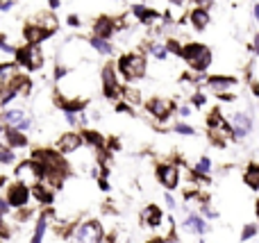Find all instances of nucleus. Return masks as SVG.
Listing matches in <instances>:
<instances>
[{"mask_svg": "<svg viewBox=\"0 0 259 243\" xmlns=\"http://www.w3.org/2000/svg\"><path fill=\"white\" fill-rule=\"evenodd\" d=\"M180 55H182V57L187 59L189 66L196 68V71H207L209 64H211V50L207 48V45H202V43L184 45V48L180 50Z\"/></svg>", "mask_w": 259, "mask_h": 243, "instance_id": "1", "label": "nucleus"}, {"mask_svg": "<svg viewBox=\"0 0 259 243\" xmlns=\"http://www.w3.org/2000/svg\"><path fill=\"white\" fill-rule=\"evenodd\" d=\"M118 71H121L130 82L141 80V77L146 75V59H143V55H139V53L123 55L121 62H118Z\"/></svg>", "mask_w": 259, "mask_h": 243, "instance_id": "2", "label": "nucleus"}, {"mask_svg": "<svg viewBox=\"0 0 259 243\" xmlns=\"http://www.w3.org/2000/svg\"><path fill=\"white\" fill-rule=\"evenodd\" d=\"M16 177L23 186H36L44 177V171L36 162H23L21 166L16 168Z\"/></svg>", "mask_w": 259, "mask_h": 243, "instance_id": "3", "label": "nucleus"}, {"mask_svg": "<svg viewBox=\"0 0 259 243\" xmlns=\"http://www.w3.org/2000/svg\"><path fill=\"white\" fill-rule=\"evenodd\" d=\"M14 55H16L18 62H21L23 66H27L30 71H36V68L44 66V55H41V48L36 43H30L27 48L16 50Z\"/></svg>", "mask_w": 259, "mask_h": 243, "instance_id": "4", "label": "nucleus"}, {"mask_svg": "<svg viewBox=\"0 0 259 243\" xmlns=\"http://www.w3.org/2000/svg\"><path fill=\"white\" fill-rule=\"evenodd\" d=\"M103 241V227L100 223L89 221L84 225H80L77 230V243H100Z\"/></svg>", "mask_w": 259, "mask_h": 243, "instance_id": "5", "label": "nucleus"}, {"mask_svg": "<svg viewBox=\"0 0 259 243\" xmlns=\"http://www.w3.org/2000/svg\"><path fill=\"white\" fill-rule=\"evenodd\" d=\"M252 132V116L246 112H237L232 116V134L237 139H246Z\"/></svg>", "mask_w": 259, "mask_h": 243, "instance_id": "6", "label": "nucleus"}, {"mask_svg": "<svg viewBox=\"0 0 259 243\" xmlns=\"http://www.w3.org/2000/svg\"><path fill=\"white\" fill-rule=\"evenodd\" d=\"M148 112L155 118H159V121H166V118L170 116V112H173V103L166 98H152L150 103H148Z\"/></svg>", "mask_w": 259, "mask_h": 243, "instance_id": "7", "label": "nucleus"}, {"mask_svg": "<svg viewBox=\"0 0 259 243\" xmlns=\"http://www.w3.org/2000/svg\"><path fill=\"white\" fill-rule=\"evenodd\" d=\"M103 84H105V93H107L109 98H118V93H121V89H118V82H116V71H114V66H112V64L103 68Z\"/></svg>", "mask_w": 259, "mask_h": 243, "instance_id": "8", "label": "nucleus"}, {"mask_svg": "<svg viewBox=\"0 0 259 243\" xmlns=\"http://www.w3.org/2000/svg\"><path fill=\"white\" fill-rule=\"evenodd\" d=\"M27 198H30V193H27V186H23V184L9 186V191H7V205H12V207H25Z\"/></svg>", "mask_w": 259, "mask_h": 243, "instance_id": "9", "label": "nucleus"}, {"mask_svg": "<svg viewBox=\"0 0 259 243\" xmlns=\"http://www.w3.org/2000/svg\"><path fill=\"white\" fill-rule=\"evenodd\" d=\"M80 145H82V136L75 134V132H66V134H62V136H59V141H57L59 153H64V155L75 153Z\"/></svg>", "mask_w": 259, "mask_h": 243, "instance_id": "10", "label": "nucleus"}, {"mask_svg": "<svg viewBox=\"0 0 259 243\" xmlns=\"http://www.w3.org/2000/svg\"><path fill=\"white\" fill-rule=\"evenodd\" d=\"M157 175H159V182H161V184L168 186V189H175V186H178L180 173H178V168H175L173 164H168V166H159Z\"/></svg>", "mask_w": 259, "mask_h": 243, "instance_id": "11", "label": "nucleus"}, {"mask_svg": "<svg viewBox=\"0 0 259 243\" xmlns=\"http://www.w3.org/2000/svg\"><path fill=\"white\" fill-rule=\"evenodd\" d=\"M207 86L214 91H219V93H228L230 89H234L237 86V80L234 77H221V75H214L207 80Z\"/></svg>", "mask_w": 259, "mask_h": 243, "instance_id": "12", "label": "nucleus"}, {"mask_svg": "<svg viewBox=\"0 0 259 243\" xmlns=\"http://www.w3.org/2000/svg\"><path fill=\"white\" fill-rule=\"evenodd\" d=\"M94 34L98 36V39H109V36L114 34V21H109V18H98V21L94 23Z\"/></svg>", "mask_w": 259, "mask_h": 243, "instance_id": "13", "label": "nucleus"}, {"mask_svg": "<svg viewBox=\"0 0 259 243\" xmlns=\"http://www.w3.org/2000/svg\"><path fill=\"white\" fill-rule=\"evenodd\" d=\"M32 25H36L41 32L50 34V32L57 27V18H55L53 14H46V12H44V14H39V16H36V23H32Z\"/></svg>", "mask_w": 259, "mask_h": 243, "instance_id": "14", "label": "nucleus"}, {"mask_svg": "<svg viewBox=\"0 0 259 243\" xmlns=\"http://www.w3.org/2000/svg\"><path fill=\"white\" fill-rule=\"evenodd\" d=\"M184 227H187L189 232H196V234H205L207 232V223L202 221L200 216H196V214H189L187 221H184Z\"/></svg>", "mask_w": 259, "mask_h": 243, "instance_id": "15", "label": "nucleus"}, {"mask_svg": "<svg viewBox=\"0 0 259 243\" xmlns=\"http://www.w3.org/2000/svg\"><path fill=\"white\" fill-rule=\"evenodd\" d=\"M191 23H193V27H196V30H205L207 23H209V14L205 12V7L193 9V12H191Z\"/></svg>", "mask_w": 259, "mask_h": 243, "instance_id": "16", "label": "nucleus"}, {"mask_svg": "<svg viewBox=\"0 0 259 243\" xmlns=\"http://www.w3.org/2000/svg\"><path fill=\"white\" fill-rule=\"evenodd\" d=\"M23 118H25V112H23V109H7V112L3 114V121L7 123L9 127H16Z\"/></svg>", "mask_w": 259, "mask_h": 243, "instance_id": "17", "label": "nucleus"}, {"mask_svg": "<svg viewBox=\"0 0 259 243\" xmlns=\"http://www.w3.org/2000/svg\"><path fill=\"white\" fill-rule=\"evenodd\" d=\"M18 77V68L14 66V64H7V66H0V84H9V82H14Z\"/></svg>", "mask_w": 259, "mask_h": 243, "instance_id": "18", "label": "nucleus"}, {"mask_svg": "<svg viewBox=\"0 0 259 243\" xmlns=\"http://www.w3.org/2000/svg\"><path fill=\"white\" fill-rule=\"evenodd\" d=\"M5 141H7V145L9 148H18V145H25V136H23V132H18V130H9V132H5Z\"/></svg>", "mask_w": 259, "mask_h": 243, "instance_id": "19", "label": "nucleus"}, {"mask_svg": "<svg viewBox=\"0 0 259 243\" xmlns=\"http://www.w3.org/2000/svg\"><path fill=\"white\" fill-rule=\"evenodd\" d=\"M243 182H246L250 189H259V168L255 166V164H250L248 171L243 173Z\"/></svg>", "mask_w": 259, "mask_h": 243, "instance_id": "20", "label": "nucleus"}, {"mask_svg": "<svg viewBox=\"0 0 259 243\" xmlns=\"http://www.w3.org/2000/svg\"><path fill=\"white\" fill-rule=\"evenodd\" d=\"M143 223H148V225H152V227H157L161 223V212L157 207H148L146 212H143Z\"/></svg>", "mask_w": 259, "mask_h": 243, "instance_id": "21", "label": "nucleus"}, {"mask_svg": "<svg viewBox=\"0 0 259 243\" xmlns=\"http://www.w3.org/2000/svg\"><path fill=\"white\" fill-rule=\"evenodd\" d=\"M91 48H96L100 55H112L114 53V45L109 43L107 39H98V36H94V39H91Z\"/></svg>", "mask_w": 259, "mask_h": 243, "instance_id": "22", "label": "nucleus"}, {"mask_svg": "<svg viewBox=\"0 0 259 243\" xmlns=\"http://www.w3.org/2000/svg\"><path fill=\"white\" fill-rule=\"evenodd\" d=\"M25 36H27V41H30V43H39V41L46 39L48 34H46V32H41L36 25H30V27L25 30Z\"/></svg>", "mask_w": 259, "mask_h": 243, "instance_id": "23", "label": "nucleus"}, {"mask_svg": "<svg viewBox=\"0 0 259 243\" xmlns=\"http://www.w3.org/2000/svg\"><path fill=\"white\" fill-rule=\"evenodd\" d=\"M34 196H36V200H39V203H50V200H53V191H50V186L36 184L34 186Z\"/></svg>", "mask_w": 259, "mask_h": 243, "instance_id": "24", "label": "nucleus"}, {"mask_svg": "<svg viewBox=\"0 0 259 243\" xmlns=\"http://www.w3.org/2000/svg\"><path fill=\"white\" fill-rule=\"evenodd\" d=\"M46 218H41L39 223H36V230H34V234H32V241L30 243H41V239H44V234H46Z\"/></svg>", "mask_w": 259, "mask_h": 243, "instance_id": "25", "label": "nucleus"}, {"mask_svg": "<svg viewBox=\"0 0 259 243\" xmlns=\"http://www.w3.org/2000/svg\"><path fill=\"white\" fill-rule=\"evenodd\" d=\"M121 93H123V98H125L130 105H139V103H141V98H139V91H137V89H130V86H127V89H123Z\"/></svg>", "mask_w": 259, "mask_h": 243, "instance_id": "26", "label": "nucleus"}, {"mask_svg": "<svg viewBox=\"0 0 259 243\" xmlns=\"http://www.w3.org/2000/svg\"><path fill=\"white\" fill-rule=\"evenodd\" d=\"M209 171H211V162L207 157H202L200 162L196 164V173H198V175H207Z\"/></svg>", "mask_w": 259, "mask_h": 243, "instance_id": "27", "label": "nucleus"}, {"mask_svg": "<svg viewBox=\"0 0 259 243\" xmlns=\"http://www.w3.org/2000/svg\"><path fill=\"white\" fill-rule=\"evenodd\" d=\"M252 236H257V225L255 223H248V225L243 227V232H241V241H250Z\"/></svg>", "mask_w": 259, "mask_h": 243, "instance_id": "28", "label": "nucleus"}, {"mask_svg": "<svg viewBox=\"0 0 259 243\" xmlns=\"http://www.w3.org/2000/svg\"><path fill=\"white\" fill-rule=\"evenodd\" d=\"M166 53H168L166 45H161V43H152L150 45V55H155L157 59H166Z\"/></svg>", "mask_w": 259, "mask_h": 243, "instance_id": "29", "label": "nucleus"}, {"mask_svg": "<svg viewBox=\"0 0 259 243\" xmlns=\"http://www.w3.org/2000/svg\"><path fill=\"white\" fill-rule=\"evenodd\" d=\"M175 132H178V134H187V136L196 134V130H193L191 125H187V123H178V125H175Z\"/></svg>", "mask_w": 259, "mask_h": 243, "instance_id": "30", "label": "nucleus"}, {"mask_svg": "<svg viewBox=\"0 0 259 243\" xmlns=\"http://www.w3.org/2000/svg\"><path fill=\"white\" fill-rule=\"evenodd\" d=\"M0 162L3 164H9V162H14V153L9 148H0Z\"/></svg>", "mask_w": 259, "mask_h": 243, "instance_id": "31", "label": "nucleus"}, {"mask_svg": "<svg viewBox=\"0 0 259 243\" xmlns=\"http://www.w3.org/2000/svg\"><path fill=\"white\" fill-rule=\"evenodd\" d=\"M87 141H89L91 145H103V136L94 134V132H87Z\"/></svg>", "mask_w": 259, "mask_h": 243, "instance_id": "32", "label": "nucleus"}, {"mask_svg": "<svg viewBox=\"0 0 259 243\" xmlns=\"http://www.w3.org/2000/svg\"><path fill=\"white\" fill-rule=\"evenodd\" d=\"M14 7V0H0V12H9Z\"/></svg>", "mask_w": 259, "mask_h": 243, "instance_id": "33", "label": "nucleus"}, {"mask_svg": "<svg viewBox=\"0 0 259 243\" xmlns=\"http://www.w3.org/2000/svg\"><path fill=\"white\" fill-rule=\"evenodd\" d=\"M205 95H202V93H196V95H193V105H196V107H202V105H205Z\"/></svg>", "mask_w": 259, "mask_h": 243, "instance_id": "34", "label": "nucleus"}, {"mask_svg": "<svg viewBox=\"0 0 259 243\" xmlns=\"http://www.w3.org/2000/svg\"><path fill=\"white\" fill-rule=\"evenodd\" d=\"M202 214H205L207 218H216V212L211 207H207V205H202Z\"/></svg>", "mask_w": 259, "mask_h": 243, "instance_id": "35", "label": "nucleus"}, {"mask_svg": "<svg viewBox=\"0 0 259 243\" xmlns=\"http://www.w3.org/2000/svg\"><path fill=\"white\" fill-rule=\"evenodd\" d=\"M180 116H191V107H189V105H182V107H180Z\"/></svg>", "mask_w": 259, "mask_h": 243, "instance_id": "36", "label": "nucleus"}, {"mask_svg": "<svg viewBox=\"0 0 259 243\" xmlns=\"http://www.w3.org/2000/svg\"><path fill=\"white\" fill-rule=\"evenodd\" d=\"M68 25L80 27V18H77V16H68Z\"/></svg>", "mask_w": 259, "mask_h": 243, "instance_id": "37", "label": "nucleus"}, {"mask_svg": "<svg viewBox=\"0 0 259 243\" xmlns=\"http://www.w3.org/2000/svg\"><path fill=\"white\" fill-rule=\"evenodd\" d=\"M166 205H168V209H173V207H175V200H173V198H170V196H168V193H166Z\"/></svg>", "mask_w": 259, "mask_h": 243, "instance_id": "38", "label": "nucleus"}, {"mask_svg": "<svg viewBox=\"0 0 259 243\" xmlns=\"http://www.w3.org/2000/svg\"><path fill=\"white\" fill-rule=\"evenodd\" d=\"M252 14H255V18H259V5H255V7H252Z\"/></svg>", "mask_w": 259, "mask_h": 243, "instance_id": "39", "label": "nucleus"}, {"mask_svg": "<svg viewBox=\"0 0 259 243\" xmlns=\"http://www.w3.org/2000/svg\"><path fill=\"white\" fill-rule=\"evenodd\" d=\"M50 7H59V0H48Z\"/></svg>", "mask_w": 259, "mask_h": 243, "instance_id": "40", "label": "nucleus"}, {"mask_svg": "<svg viewBox=\"0 0 259 243\" xmlns=\"http://www.w3.org/2000/svg\"><path fill=\"white\" fill-rule=\"evenodd\" d=\"M150 243H164V241H161V239H152Z\"/></svg>", "mask_w": 259, "mask_h": 243, "instance_id": "41", "label": "nucleus"}, {"mask_svg": "<svg viewBox=\"0 0 259 243\" xmlns=\"http://www.w3.org/2000/svg\"><path fill=\"white\" fill-rule=\"evenodd\" d=\"M112 3H118V5H123V3H125V0H112Z\"/></svg>", "mask_w": 259, "mask_h": 243, "instance_id": "42", "label": "nucleus"}, {"mask_svg": "<svg viewBox=\"0 0 259 243\" xmlns=\"http://www.w3.org/2000/svg\"><path fill=\"white\" fill-rule=\"evenodd\" d=\"M0 243H3V232H0Z\"/></svg>", "mask_w": 259, "mask_h": 243, "instance_id": "43", "label": "nucleus"}, {"mask_svg": "<svg viewBox=\"0 0 259 243\" xmlns=\"http://www.w3.org/2000/svg\"><path fill=\"white\" fill-rule=\"evenodd\" d=\"M71 243H77V241H71Z\"/></svg>", "mask_w": 259, "mask_h": 243, "instance_id": "44", "label": "nucleus"}, {"mask_svg": "<svg viewBox=\"0 0 259 243\" xmlns=\"http://www.w3.org/2000/svg\"><path fill=\"white\" fill-rule=\"evenodd\" d=\"M0 132H3V127H0Z\"/></svg>", "mask_w": 259, "mask_h": 243, "instance_id": "45", "label": "nucleus"}]
</instances>
